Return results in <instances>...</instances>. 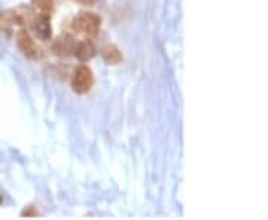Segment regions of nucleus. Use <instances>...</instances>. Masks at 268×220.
Here are the masks:
<instances>
[{"instance_id":"1","label":"nucleus","mask_w":268,"mask_h":220,"mask_svg":"<svg viewBox=\"0 0 268 220\" xmlns=\"http://www.w3.org/2000/svg\"><path fill=\"white\" fill-rule=\"evenodd\" d=\"M101 20L99 15L96 14H91V12H85V14H79L73 23H72V27L76 33H79L81 36L87 37V39H91V37H96L99 34L100 30Z\"/></svg>"},{"instance_id":"2","label":"nucleus","mask_w":268,"mask_h":220,"mask_svg":"<svg viewBox=\"0 0 268 220\" xmlns=\"http://www.w3.org/2000/svg\"><path fill=\"white\" fill-rule=\"evenodd\" d=\"M94 84V75L88 65H79L72 78V88L76 94H87Z\"/></svg>"},{"instance_id":"3","label":"nucleus","mask_w":268,"mask_h":220,"mask_svg":"<svg viewBox=\"0 0 268 220\" xmlns=\"http://www.w3.org/2000/svg\"><path fill=\"white\" fill-rule=\"evenodd\" d=\"M17 45L21 49V52L29 58H37L40 55V49H37L34 40L26 30H21L17 34Z\"/></svg>"},{"instance_id":"4","label":"nucleus","mask_w":268,"mask_h":220,"mask_svg":"<svg viewBox=\"0 0 268 220\" xmlns=\"http://www.w3.org/2000/svg\"><path fill=\"white\" fill-rule=\"evenodd\" d=\"M76 45H78V43L75 42V39H73L72 36L64 34V36H60V37L55 40L52 49H54V52H55L58 57H70V55L75 54Z\"/></svg>"},{"instance_id":"5","label":"nucleus","mask_w":268,"mask_h":220,"mask_svg":"<svg viewBox=\"0 0 268 220\" xmlns=\"http://www.w3.org/2000/svg\"><path fill=\"white\" fill-rule=\"evenodd\" d=\"M32 29H33L36 37H39L40 40H49L51 39V21H49V15H40V17H36L32 24Z\"/></svg>"},{"instance_id":"6","label":"nucleus","mask_w":268,"mask_h":220,"mask_svg":"<svg viewBox=\"0 0 268 220\" xmlns=\"http://www.w3.org/2000/svg\"><path fill=\"white\" fill-rule=\"evenodd\" d=\"M75 55H76V58L81 60V61H88V60H91V58L96 55V48H94L93 42H91V40L79 42V43L76 45Z\"/></svg>"},{"instance_id":"7","label":"nucleus","mask_w":268,"mask_h":220,"mask_svg":"<svg viewBox=\"0 0 268 220\" xmlns=\"http://www.w3.org/2000/svg\"><path fill=\"white\" fill-rule=\"evenodd\" d=\"M101 55H103V60L106 63L112 64V65H116V64L122 61V54L115 45H107L106 48H103Z\"/></svg>"},{"instance_id":"8","label":"nucleus","mask_w":268,"mask_h":220,"mask_svg":"<svg viewBox=\"0 0 268 220\" xmlns=\"http://www.w3.org/2000/svg\"><path fill=\"white\" fill-rule=\"evenodd\" d=\"M33 8L42 15H49L54 11V0H33Z\"/></svg>"},{"instance_id":"9","label":"nucleus","mask_w":268,"mask_h":220,"mask_svg":"<svg viewBox=\"0 0 268 220\" xmlns=\"http://www.w3.org/2000/svg\"><path fill=\"white\" fill-rule=\"evenodd\" d=\"M76 2H79L81 5H87V6H93V5H96L99 0H76Z\"/></svg>"},{"instance_id":"10","label":"nucleus","mask_w":268,"mask_h":220,"mask_svg":"<svg viewBox=\"0 0 268 220\" xmlns=\"http://www.w3.org/2000/svg\"><path fill=\"white\" fill-rule=\"evenodd\" d=\"M2 202H3V196L0 195V204H2Z\"/></svg>"}]
</instances>
